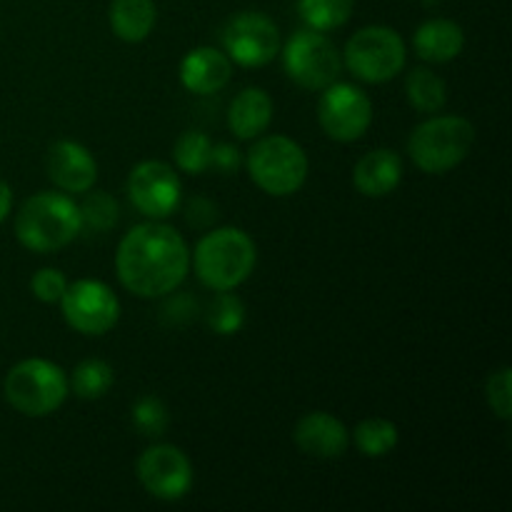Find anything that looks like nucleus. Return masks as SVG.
<instances>
[{
	"label": "nucleus",
	"instance_id": "nucleus-1",
	"mask_svg": "<svg viewBox=\"0 0 512 512\" xmlns=\"http://www.w3.org/2000/svg\"><path fill=\"white\" fill-rule=\"evenodd\" d=\"M115 270L123 288L138 298H165L188 278V243L173 225L160 220L140 223L120 240Z\"/></svg>",
	"mask_w": 512,
	"mask_h": 512
},
{
	"label": "nucleus",
	"instance_id": "nucleus-2",
	"mask_svg": "<svg viewBox=\"0 0 512 512\" xmlns=\"http://www.w3.org/2000/svg\"><path fill=\"white\" fill-rule=\"evenodd\" d=\"M258 250L253 238L240 228H215L195 245L193 268L205 288L235 290L253 275Z\"/></svg>",
	"mask_w": 512,
	"mask_h": 512
},
{
	"label": "nucleus",
	"instance_id": "nucleus-3",
	"mask_svg": "<svg viewBox=\"0 0 512 512\" xmlns=\"http://www.w3.org/2000/svg\"><path fill=\"white\" fill-rule=\"evenodd\" d=\"M80 230L78 203L65 193L33 195L15 215V235L33 253H55L73 243Z\"/></svg>",
	"mask_w": 512,
	"mask_h": 512
},
{
	"label": "nucleus",
	"instance_id": "nucleus-4",
	"mask_svg": "<svg viewBox=\"0 0 512 512\" xmlns=\"http://www.w3.org/2000/svg\"><path fill=\"white\" fill-rule=\"evenodd\" d=\"M3 393L10 408L25 418H48L68 398L70 380L53 360L28 358L8 370Z\"/></svg>",
	"mask_w": 512,
	"mask_h": 512
},
{
	"label": "nucleus",
	"instance_id": "nucleus-5",
	"mask_svg": "<svg viewBox=\"0 0 512 512\" xmlns=\"http://www.w3.org/2000/svg\"><path fill=\"white\" fill-rule=\"evenodd\" d=\"M475 143V125L460 115H435L413 130L408 153L423 173L443 175L458 168Z\"/></svg>",
	"mask_w": 512,
	"mask_h": 512
},
{
	"label": "nucleus",
	"instance_id": "nucleus-6",
	"mask_svg": "<svg viewBox=\"0 0 512 512\" xmlns=\"http://www.w3.org/2000/svg\"><path fill=\"white\" fill-rule=\"evenodd\" d=\"M308 155L295 140L285 135L260 138L248 153V173L263 193L288 198L298 193L308 180Z\"/></svg>",
	"mask_w": 512,
	"mask_h": 512
},
{
	"label": "nucleus",
	"instance_id": "nucleus-7",
	"mask_svg": "<svg viewBox=\"0 0 512 512\" xmlns=\"http://www.w3.org/2000/svg\"><path fill=\"white\" fill-rule=\"evenodd\" d=\"M405 58L408 50L400 33L385 25L360 28L345 45V65L363 83H388L405 68Z\"/></svg>",
	"mask_w": 512,
	"mask_h": 512
},
{
	"label": "nucleus",
	"instance_id": "nucleus-8",
	"mask_svg": "<svg viewBox=\"0 0 512 512\" xmlns=\"http://www.w3.org/2000/svg\"><path fill=\"white\" fill-rule=\"evenodd\" d=\"M283 65L288 78L305 90H325L338 80L343 58L325 33L298 30L283 45Z\"/></svg>",
	"mask_w": 512,
	"mask_h": 512
},
{
	"label": "nucleus",
	"instance_id": "nucleus-9",
	"mask_svg": "<svg viewBox=\"0 0 512 512\" xmlns=\"http://www.w3.org/2000/svg\"><path fill=\"white\" fill-rule=\"evenodd\" d=\"M65 323L83 335H105L120 318V300L100 280H75L60 298Z\"/></svg>",
	"mask_w": 512,
	"mask_h": 512
},
{
	"label": "nucleus",
	"instance_id": "nucleus-10",
	"mask_svg": "<svg viewBox=\"0 0 512 512\" xmlns=\"http://www.w3.org/2000/svg\"><path fill=\"white\" fill-rule=\"evenodd\" d=\"M318 120L328 138L338 143H353L368 133L373 123V103L358 85L335 80L320 95Z\"/></svg>",
	"mask_w": 512,
	"mask_h": 512
},
{
	"label": "nucleus",
	"instance_id": "nucleus-11",
	"mask_svg": "<svg viewBox=\"0 0 512 512\" xmlns=\"http://www.w3.org/2000/svg\"><path fill=\"white\" fill-rule=\"evenodd\" d=\"M223 48L230 63L263 68L280 53L278 25L263 13H240L223 28Z\"/></svg>",
	"mask_w": 512,
	"mask_h": 512
},
{
	"label": "nucleus",
	"instance_id": "nucleus-12",
	"mask_svg": "<svg viewBox=\"0 0 512 512\" xmlns=\"http://www.w3.org/2000/svg\"><path fill=\"white\" fill-rule=\"evenodd\" d=\"M183 185L178 173L163 160H145L130 170L128 198L140 215L150 220H163L173 215L180 205Z\"/></svg>",
	"mask_w": 512,
	"mask_h": 512
},
{
	"label": "nucleus",
	"instance_id": "nucleus-13",
	"mask_svg": "<svg viewBox=\"0 0 512 512\" xmlns=\"http://www.w3.org/2000/svg\"><path fill=\"white\" fill-rule=\"evenodd\" d=\"M138 480L153 498L175 503L193 488V465L175 445H150L138 458Z\"/></svg>",
	"mask_w": 512,
	"mask_h": 512
},
{
	"label": "nucleus",
	"instance_id": "nucleus-14",
	"mask_svg": "<svg viewBox=\"0 0 512 512\" xmlns=\"http://www.w3.org/2000/svg\"><path fill=\"white\" fill-rule=\"evenodd\" d=\"M45 168L63 193H88L98 180V163L90 150L75 140H58L50 145Z\"/></svg>",
	"mask_w": 512,
	"mask_h": 512
},
{
	"label": "nucleus",
	"instance_id": "nucleus-15",
	"mask_svg": "<svg viewBox=\"0 0 512 512\" xmlns=\"http://www.w3.org/2000/svg\"><path fill=\"white\" fill-rule=\"evenodd\" d=\"M293 438L295 445L305 455L320 460L340 458L350 445L348 428L335 415L323 413V410H315V413H308L305 418H300V423L295 425Z\"/></svg>",
	"mask_w": 512,
	"mask_h": 512
},
{
	"label": "nucleus",
	"instance_id": "nucleus-16",
	"mask_svg": "<svg viewBox=\"0 0 512 512\" xmlns=\"http://www.w3.org/2000/svg\"><path fill=\"white\" fill-rule=\"evenodd\" d=\"M230 75H233L230 58L210 45L193 48L180 63V83L195 95L220 93L230 83Z\"/></svg>",
	"mask_w": 512,
	"mask_h": 512
},
{
	"label": "nucleus",
	"instance_id": "nucleus-17",
	"mask_svg": "<svg viewBox=\"0 0 512 512\" xmlns=\"http://www.w3.org/2000/svg\"><path fill=\"white\" fill-rule=\"evenodd\" d=\"M403 180V160L388 148L365 153L353 170V183L365 198H385Z\"/></svg>",
	"mask_w": 512,
	"mask_h": 512
},
{
	"label": "nucleus",
	"instance_id": "nucleus-18",
	"mask_svg": "<svg viewBox=\"0 0 512 512\" xmlns=\"http://www.w3.org/2000/svg\"><path fill=\"white\" fill-rule=\"evenodd\" d=\"M273 120V100L263 88H245L233 98L228 125L240 140H253L268 130Z\"/></svg>",
	"mask_w": 512,
	"mask_h": 512
},
{
	"label": "nucleus",
	"instance_id": "nucleus-19",
	"mask_svg": "<svg viewBox=\"0 0 512 512\" xmlns=\"http://www.w3.org/2000/svg\"><path fill=\"white\" fill-rule=\"evenodd\" d=\"M415 53L428 63H450L465 48V33L448 18H433L415 30Z\"/></svg>",
	"mask_w": 512,
	"mask_h": 512
},
{
	"label": "nucleus",
	"instance_id": "nucleus-20",
	"mask_svg": "<svg viewBox=\"0 0 512 512\" xmlns=\"http://www.w3.org/2000/svg\"><path fill=\"white\" fill-rule=\"evenodd\" d=\"M158 23L153 0H113L110 3V28L125 43H143Z\"/></svg>",
	"mask_w": 512,
	"mask_h": 512
},
{
	"label": "nucleus",
	"instance_id": "nucleus-21",
	"mask_svg": "<svg viewBox=\"0 0 512 512\" xmlns=\"http://www.w3.org/2000/svg\"><path fill=\"white\" fill-rule=\"evenodd\" d=\"M408 100L418 113H440L448 103V85L428 68H413L405 80Z\"/></svg>",
	"mask_w": 512,
	"mask_h": 512
},
{
	"label": "nucleus",
	"instance_id": "nucleus-22",
	"mask_svg": "<svg viewBox=\"0 0 512 512\" xmlns=\"http://www.w3.org/2000/svg\"><path fill=\"white\" fill-rule=\"evenodd\" d=\"M353 440L365 458H385L398 448V425L385 418H368L355 428Z\"/></svg>",
	"mask_w": 512,
	"mask_h": 512
},
{
	"label": "nucleus",
	"instance_id": "nucleus-23",
	"mask_svg": "<svg viewBox=\"0 0 512 512\" xmlns=\"http://www.w3.org/2000/svg\"><path fill=\"white\" fill-rule=\"evenodd\" d=\"M353 0H298V13L308 28L335 30L343 28L353 15Z\"/></svg>",
	"mask_w": 512,
	"mask_h": 512
},
{
	"label": "nucleus",
	"instance_id": "nucleus-24",
	"mask_svg": "<svg viewBox=\"0 0 512 512\" xmlns=\"http://www.w3.org/2000/svg\"><path fill=\"white\" fill-rule=\"evenodd\" d=\"M210 155H213V143L200 130H185L173 145V158L183 173L200 175L210 168Z\"/></svg>",
	"mask_w": 512,
	"mask_h": 512
},
{
	"label": "nucleus",
	"instance_id": "nucleus-25",
	"mask_svg": "<svg viewBox=\"0 0 512 512\" xmlns=\"http://www.w3.org/2000/svg\"><path fill=\"white\" fill-rule=\"evenodd\" d=\"M113 368H110L105 360L98 358H88L73 370V393L83 400H98L103 398L105 393L110 390L113 385Z\"/></svg>",
	"mask_w": 512,
	"mask_h": 512
},
{
	"label": "nucleus",
	"instance_id": "nucleus-26",
	"mask_svg": "<svg viewBox=\"0 0 512 512\" xmlns=\"http://www.w3.org/2000/svg\"><path fill=\"white\" fill-rule=\"evenodd\" d=\"M208 325L213 328V333L218 335H235L243 330L245 325V305L230 290H220L215 295L213 305L208 310Z\"/></svg>",
	"mask_w": 512,
	"mask_h": 512
},
{
	"label": "nucleus",
	"instance_id": "nucleus-27",
	"mask_svg": "<svg viewBox=\"0 0 512 512\" xmlns=\"http://www.w3.org/2000/svg\"><path fill=\"white\" fill-rule=\"evenodd\" d=\"M78 210H80V223H83V228L93 230V233H108L120 218L118 200H115L113 195L103 193V190L90 193L88 198L78 205Z\"/></svg>",
	"mask_w": 512,
	"mask_h": 512
},
{
	"label": "nucleus",
	"instance_id": "nucleus-28",
	"mask_svg": "<svg viewBox=\"0 0 512 512\" xmlns=\"http://www.w3.org/2000/svg\"><path fill=\"white\" fill-rule=\"evenodd\" d=\"M168 408L158 395H143L138 403L133 405V423L140 430V435L148 438H160L168 428Z\"/></svg>",
	"mask_w": 512,
	"mask_h": 512
},
{
	"label": "nucleus",
	"instance_id": "nucleus-29",
	"mask_svg": "<svg viewBox=\"0 0 512 512\" xmlns=\"http://www.w3.org/2000/svg\"><path fill=\"white\" fill-rule=\"evenodd\" d=\"M510 378H512V373H510L508 365H505V368L495 370V373L490 375L488 388H485V393H488L490 410H493L500 420H510V415H512Z\"/></svg>",
	"mask_w": 512,
	"mask_h": 512
},
{
	"label": "nucleus",
	"instance_id": "nucleus-30",
	"mask_svg": "<svg viewBox=\"0 0 512 512\" xmlns=\"http://www.w3.org/2000/svg\"><path fill=\"white\" fill-rule=\"evenodd\" d=\"M65 288H68V280H65V275L58 268L38 270L33 280H30V290H33V295L40 303H60Z\"/></svg>",
	"mask_w": 512,
	"mask_h": 512
},
{
	"label": "nucleus",
	"instance_id": "nucleus-31",
	"mask_svg": "<svg viewBox=\"0 0 512 512\" xmlns=\"http://www.w3.org/2000/svg\"><path fill=\"white\" fill-rule=\"evenodd\" d=\"M185 218H188V223L193 225V228L205 230L218 220V205L210 203V200L205 198H193L188 203V215H185Z\"/></svg>",
	"mask_w": 512,
	"mask_h": 512
},
{
	"label": "nucleus",
	"instance_id": "nucleus-32",
	"mask_svg": "<svg viewBox=\"0 0 512 512\" xmlns=\"http://www.w3.org/2000/svg\"><path fill=\"white\" fill-rule=\"evenodd\" d=\"M243 158H240V150L230 143H218L213 145V155H210V165L220 170V173H235L240 168Z\"/></svg>",
	"mask_w": 512,
	"mask_h": 512
},
{
	"label": "nucleus",
	"instance_id": "nucleus-33",
	"mask_svg": "<svg viewBox=\"0 0 512 512\" xmlns=\"http://www.w3.org/2000/svg\"><path fill=\"white\" fill-rule=\"evenodd\" d=\"M195 313H198V303H195L190 295H175V298L168 300V305H165V315H168L173 323H185V320L195 318Z\"/></svg>",
	"mask_w": 512,
	"mask_h": 512
},
{
	"label": "nucleus",
	"instance_id": "nucleus-34",
	"mask_svg": "<svg viewBox=\"0 0 512 512\" xmlns=\"http://www.w3.org/2000/svg\"><path fill=\"white\" fill-rule=\"evenodd\" d=\"M10 208H13V190H10V185L0 178V223L8 218Z\"/></svg>",
	"mask_w": 512,
	"mask_h": 512
}]
</instances>
